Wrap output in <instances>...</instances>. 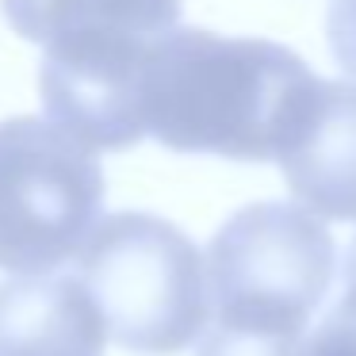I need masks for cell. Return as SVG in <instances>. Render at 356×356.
Listing matches in <instances>:
<instances>
[{"instance_id": "obj_7", "label": "cell", "mask_w": 356, "mask_h": 356, "mask_svg": "<svg viewBox=\"0 0 356 356\" xmlns=\"http://www.w3.org/2000/svg\"><path fill=\"white\" fill-rule=\"evenodd\" d=\"M108 322L81 276L0 284V356H104Z\"/></svg>"}, {"instance_id": "obj_4", "label": "cell", "mask_w": 356, "mask_h": 356, "mask_svg": "<svg viewBox=\"0 0 356 356\" xmlns=\"http://www.w3.org/2000/svg\"><path fill=\"white\" fill-rule=\"evenodd\" d=\"M77 276L100 307L108 337L131 353L172 356L207 330V261L161 215L100 218L77 253Z\"/></svg>"}, {"instance_id": "obj_3", "label": "cell", "mask_w": 356, "mask_h": 356, "mask_svg": "<svg viewBox=\"0 0 356 356\" xmlns=\"http://www.w3.org/2000/svg\"><path fill=\"white\" fill-rule=\"evenodd\" d=\"M337 268L325 222L299 203H249L207 245L215 318L200 356H299Z\"/></svg>"}, {"instance_id": "obj_6", "label": "cell", "mask_w": 356, "mask_h": 356, "mask_svg": "<svg viewBox=\"0 0 356 356\" xmlns=\"http://www.w3.org/2000/svg\"><path fill=\"white\" fill-rule=\"evenodd\" d=\"M276 161L307 211L356 222V85L322 81Z\"/></svg>"}, {"instance_id": "obj_9", "label": "cell", "mask_w": 356, "mask_h": 356, "mask_svg": "<svg viewBox=\"0 0 356 356\" xmlns=\"http://www.w3.org/2000/svg\"><path fill=\"white\" fill-rule=\"evenodd\" d=\"M325 39L337 65L356 81V0H330L325 12Z\"/></svg>"}, {"instance_id": "obj_8", "label": "cell", "mask_w": 356, "mask_h": 356, "mask_svg": "<svg viewBox=\"0 0 356 356\" xmlns=\"http://www.w3.org/2000/svg\"><path fill=\"white\" fill-rule=\"evenodd\" d=\"M299 356H356V238L345 253L341 291L322 322L302 337Z\"/></svg>"}, {"instance_id": "obj_5", "label": "cell", "mask_w": 356, "mask_h": 356, "mask_svg": "<svg viewBox=\"0 0 356 356\" xmlns=\"http://www.w3.org/2000/svg\"><path fill=\"white\" fill-rule=\"evenodd\" d=\"M104 169L54 119L0 123V268L42 276L81 253L100 226Z\"/></svg>"}, {"instance_id": "obj_1", "label": "cell", "mask_w": 356, "mask_h": 356, "mask_svg": "<svg viewBox=\"0 0 356 356\" xmlns=\"http://www.w3.org/2000/svg\"><path fill=\"white\" fill-rule=\"evenodd\" d=\"M318 85L322 77L280 42L177 27L146 58L142 123L177 154L276 161Z\"/></svg>"}, {"instance_id": "obj_2", "label": "cell", "mask_w": 356, "mask_h": 356, "mask_svg": "<svg viewBox=\"0 0 356 356\" xmlns=\"http://www.w3.org/2000/svg\"><path fill=\"white\" fill-rule=\"evenodd\" d=\"M180 0H0L12 31L39 42L42 108L88 149L146 138L142 70L180 24Z\"/></svg>"}]
</instances>
